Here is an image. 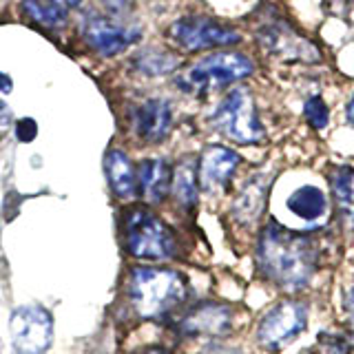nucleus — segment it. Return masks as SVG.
Masks as SVG:
<instances>
[{
    "label": "nucleus",
    "instance_id": "11",
    "mask_svg": "<svg viewBox=\"0 0 354 354\" xmlns=\"http://www.w3.org/2000/svg\"><path fill=\"white\" fill-rule=\"evenodd\" d=\"M239 164H241L239 153H235L232 149L219 147V144L206 147L202 158H199V166H197L199 184H202V188L208 193L224 191V188L230 184Z\"/></svg>",
    "mask_w": 354,
    "mask_h": 354
},
{
    "label": "nucleus",
    "instance_id": "20",
    "mask_svg": "<svg viewBox=\"0 0 354 354\" xmlns=\"http://www.w3.org/2000/svg\"><path fill=\"white\" fill-rule=\"evenodd\" d=\"M22 11L25 16L31 18L33 22H38L42 27H49V29H58L64 27L66 22V11L58 5H42L40 0H22Z\"/></svg>",
    "mask_w": 354,
    "mask_h": 354
},
{
    "label": "nucleus",
    "instance_id": "28",
    "mask_svg": "<svg viewBox=\"0 0 354 354\" xmlns=\"http://www.w3.org/2000/svg\"><path fill=\"white\" fill-rule=\"evenodd\" d=\"M9 122H11V111L3 100H0V124H9Z\"/></svg>",
    "mask_w": 354,
    "mask_h": 354
},
{
    "label": "nucleus",
    "instance_id": "18",
    "mask_svg": "<svg viewBox=\"0 0 354 354\" xmlns=\"http://www.w3.org/2000/svg\"><path fill=\"white\" fill-rule=\"evenodd\" d=\"M171 191H173L177 202H180L184 208H193L197 204L199 177H197V169H195L191 162H184V164H180L175 169Z\"/></svg>",
    "mask_w": 354,
    "mask_h": 354
},
{
    "label": "nucleus",
    "instance_id": "17",
    "mask_svg": "<svg viewBox=\"0 0 354 354\" xmlns=\"http://www.w3.org/2000/svg\"><path fill=\"white\" fill-rule=\"evenodd\" d=\"M268 180L263 175H254L252 180L246 182V186L241 188L239 197L232 204V215L237 217L239 224H254L266 206V197H268Z\"/></svg>",
    "mask_w": 354,
    "mask_h": 354
},
{
    "label": "nucleus",
    "instance_id": "27",
    "mask_svg": "<svg viewBox=\"0 0 354 354\" xmlns=\"http://www.w3.org/2000/svg\"><path fill=\"white\" fill-rule=\"evenodd\" d=\"M11 88H14V82H11V77L7 73L0 71V93H11Z\"/></svg>",
    "mask_w": 354,
    "mask_h": 354
},
{
    "label": "nucleus",
    "instance_id": "19",
    "mask_svg": "<svg viewBox=\"0 0 354 354\" xmlns=\"http://www.w3.org/2000/svg\"><path fill=\"white\" fill-rule=\"evenodd\" d=\"M177 66H180V58L169 51H162V49H147L136 58V69L144 75H151V77L166 75V73L175 71Z\"/></svg>",
    "mask_w": 354,
    "mask_h": 354
},
{
    "label": "nucleus",
    "instance_id": "16",
    "mask_svg": "<svg viewBox=\"0 0 354 354\" xmlns=\"http://www.w3.org/2000/svg\"><path fill=\"white\" fill-rule=\"evenodd\" d=\"M106 180L111 191L122 199H131L138 193V173L133 169V162L129 155L120 149H111L104 160Z\"/></svg>",
    "mask_w": 354,
    "mask_h": 354
},
{
    "label": "nucleus",
    "instance_id": "25",
    "mask_svg": "<svg viewBox=\"0 0 354 354\" xmlns=\"http://www.w3.org/2000/svg\"><path fill=\"white\" fill-rule=\"evenodd\" d=\"M343 308H346L348 319L352 321V326H354V283L348 286L346 292H343Z\"/></svg>",
    "mask_w": 354,
    "mask_h": 354
},
{
    "label": "nucleus",
    "instance_id": "12",
    "mask_svg": "<svg viewBox=\"0 0 354 354\" xmlns=\"http://www.w3.org/2000/svg\"><path fill=\"white\" fill-rule=\"evenodd\" d=\"M136 131L147 142H162L173 127V109L162 97H151L136 109Z\"/></svg>",
    "mask_w": 354,
    "mask_h": 354
},
{
    "label": "nucleus",
    "instance_id": "5",
    "mask_svg": "<svg viewBox=\"0 0 354 354\" xmlns=\"http://www.w3.org/2000/svg\"><path fill=\"white\" fill-rule=\"evenodd\" d=\"M213 127L237 144H259L266 138L263 124L254 111V100L248 88H232L215 109Z\"/></svg>",
    "mask_w": 354,
    "mask_h": 354
},
{
    "label": "nucleus",
    "instance_id": "30",
    "mask_svg": "<svg viewBox=\"0 0 354 354\" xmlns=\"http://www.w3.org/2000/svg\"><path fill=\"white\" fill-rule=\"evenodd\" d=\"M346 120H348L350 124L354 127V95H352V100L348 102V109H346Z\"/></svg>",
    "mask_w": 354,
    "mask_h": 354
},
{
    "label": "nucleus",
    "instance_id": "7",
    "mask_svg": "<svg viewBox=\"0 0 354 354\" xmlns=\"http://www.w3.org/2000/svg\"><path fill=\"white\" fill-rule=\"evenodd\" d=\"M169 38L184 51H206L232 47L241 42V33L206 16H188L175 20L169 27Z\"/></svg>",
    "mask_w": 354,
    "mask_h": 354
},
{
    "label": "nucleus",
    "instance_id": "2",
    "mask_svg": "<svg viewBox=\"0 0 354 354\" xmlns=\"http://www.w3.org/2000/svg\"><path fill=\"white\" fill-rule=\"evenodd\" d=\"M186 297L188 283L177 270L136 266L129 272V299L133 310L144 319H160L173 313Z\"/></svg>",
    "mask_w": 354,
    "mask_h": 354
},
{
    "label": "nucleus",
    "instance_id": "6",
    "mask_svg": "<svg viewBox=\"0 0 354 354\" xmlns=\"http://www.w3.org/2000/svg\"><path fill=\"white\" fill-rule=\"evenodd\" d=\"M308 317L310 308L306 301L283 299V301L274 304L270 310L263 313L257 330H254V341L268 352L283 350L304 335V330L308 328Z\"/></svg>",
    "mask_w": 354,
    "mask_h": 354
},
{
    "label": "nucleus",
    "instance_id": "9",
    "mask_svg": "<svg viewBox=\"0 0 354 354\" xmlns=\"http://www.w3.org/2000/svg\"><path fill=\"white\" fill-rule=\"evenodd\" d=\"M235 326V313L226 304L204 301L191 308L180 321V332L186 337H208L219 339L232 332Z\"/></svg>",
    "mask_w": 354,
    "mask_h": 354
},
{
    "label": "nucleus",
    "instance_id": "23",
    "mask_svg": "<svg viewBox=\"0 0 354 354\" xmlns=\"http://www.w3.org/2000/svg\"><path fill=\"white\" fill-rule=\"evenodd\" d=\"M38 136V124H36V120H31V118H22L18 124H16V138L20 142H33Z\"/></svg>",
    "mask_w": 354,
    "mask_h": 354
},
{
    "label": "nucleus",
    "instance_id": "8",
    "mask_svg": "<svg viewBox=\"0 0 354 354\" xmlns=\"http://www.w3.org/2000/svg\"><path fill=\"white\" fill-rule=\"evenodd\" d=\"M9 332L18 354H42L51 346L53 319L36 304L20 306L11 313Z\"/></svg>",
    "mask_w": 354,
    "mask_h": 354
},
{
    "label": "nucleus",
    "instance_id": "29",
    "mask_svg": "<svg viewBox=\"0 0 354 354\" xmlns=\"http://www.w3.org/2000/svg\"><path fill=\"white\" fill-rule=\"evenodd\" d=\"M53 5H58L62 9H71V7H77L80 5V0H51Z\"/></svg>",
    "mask_w": 354,
    "mask_h": 354
},
{
    "label": "nucleus",
    "instance_id": "21",
    "mask_svg": "<svg viewBox=\"0 0 354 354\" xmlns=\"http://www.w3.org/2000/svg\"><path fill=\"white\" fill-rule=\"evenodd\" d=\"M304 113H306L308 124L313 127V129H317V131H324V129L328 127L330 111H328V104L324 102V97H321V95H313L310 100H306Z\"/></svg>",
    "mask_w": 354,
    "mask_h": 354
},
{
    "label": "nucleus",
    "instance_id": "1",
    "mask_svg": "<svg viewBox=\"0 0 354 354\" xmlns=\"http://www.w3.org/2000/svg\"><path fill=\"white\" fill-rule=\"evenodd\" d=\"M319 243L308 232L288 230L277 221H268L257 237L254 263L261 279L295 295L313 283L319 270Z\"/></svg>",
    "mask_w": 354,
    "mask_h": 354
},
{
    "label": "nucleus",
    "instance_id": "14",
    "mask_svg": "<svg viewBox=\"0 0 354 354\" xmlns=\"http://www.w3.org/2000/svg\"><path fill=\"white\" fill-rule=\"evenodd\" d=\"M328 180L341 224L346 226V230L354 232V169L348 164L335 166Z\"/></svg>",
    "mask_w": 354,
    "mask_h": 354
},
{
    "label": "nucleus",
    "instance_id": "22",
    "mask_svg": "<svg viewBox=\"0 0 354 354\" xmlns=\"http://www.w3.org/2000/svg\"><path fill=\"white\" fill-rule=\"evenodd\" d=\"M310 354H352V348L343 337L332 335V332H321Z\"/></svg>",
    "mask_w": 354,
    "mask_h": 354
},
{
    "label": "nucleus",
    "instance_id": "15",
    "mask_svg": "<svg viewBox=\"0 0 354 354\" xmlns=\"http://www.w3.org/2000/svg\"><path fill=\"white\" fill-rule=\"evenodd\" d=\"M288 210L297 217L306 221V224H321L328 217V197L319 186H301L295 193H290L286 202Z\"/></svg>",
    "mask_w": 354,
    "mask_h": 354
},
{
    "label": "nucleus",
    "instance_id": "3",
    "mask_svg": "<svg viewBox=\"0 0 354 354\" xmlns=\"http://www.w3.org/2000/svg\"><path fill=\"white\" fill-rule=\"evenodd\" d=\"M252 62L248 55L243 53H232V51H221L206 55L199 62L177 77V86L184 88L186 93H210L215 88L228 86L232 82H239L243 77L252 73Z\"/></svg>",
    "mask_w": 354,
    "mask_h": 354
},
{
    "label": "nucleus",
    "instance_id": "10",
    "mask_svg": "<svg viewBox=\"0 0 354 354\" xmlns=\"http://www.w3.org/2000/svg\"><path fill=\"white\" fill-rule=\"evenodd\" d=\"M82 33L84 40L102 55H118L129 49L133 42L140 38L138 29L122 27L106 16L100 14H86L82 20Z\"/></svg>",
    "mask_w": 354,
    "mask_h": 354
},
{
    "label": "nucleus",
    "instance_id": "31",
    "mask_svg": "<svg viewBox=\"0 0 354 354\" xmlns=\"http://www.w3.org/2000/svg\"><path fill=\"white\" fill-rule=\"evenodd\" d=\"M136 354H169L162 348H149V350H142V352H136Z\"/></svg>",
    "mask_w": 354,
    "mask_h": 354
},
{
    "label": "nucleus",
    "instance_id": "13",
    "mask_svg": "<svg viewBox=\"0 0 354 354\" xmlns=\"http://www.w3.org/2000/svg\"><path fill=\"white\" fill-rule=\"evenodd\" d=\"M138 188L149 204H160L171 193L173 171L166 160H144L138 166Z\"/></svg>",
    "mask_w": 354,
    "mask_h": 354
},
{
    "label": "nucleus",
    "instance_id": "4",
    "mask_svg": "<svg viewBox=\"0 0 354 354\" xmlns=\"http://www.w3.org/2000/svg\"><path fill=\"white\" fill-rule=\"evenodd\" d=\"M127 248L138 259L166 261L175 257L177 239L158 215L147 208H133L127 215Z\"/></svg>",
    "mask_w": 354,
    "mask_h": 354
},
{
    "label": "nucleus",
    "instance_id": "26",
    "mask_svg": "<svg viewBox=\"0 0 354 354\" xmlns=\"http://www.w3.org/2000/svg\"><path fill=\"white\" fill-rule=\"evenodd\" d=\"M197 354H246V352L239 348H232V346H210Z\"/></svg>",
    "mask_w": 354,
    "mask_h": 354
},
{
    "label": "nucleus",
    "instance_id": "24",
    "mask_svg": "<svg viewBox=\"0 0 354 354\" xmlns=\"http://www.w3.org/2000/svg\"><path fill=\"white\" fill-rule=\"evenodd\" d=\"M100 5L106 7L111 14H115V16H122V14H127V11L131 9V3L129 0H97Z\"/></svg>",
    "mask_w": 354,
    "mask_h": 354
}]
</instances>
